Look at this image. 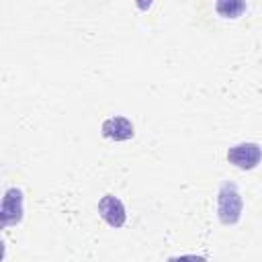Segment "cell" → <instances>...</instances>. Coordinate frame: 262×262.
Segmentation results:
<instances>
[{"mask_svg":"<svg viewBox=\"0 0 262 262\" xmlns=\"http://www.w3.org/2000/svg\"><path fill=\"white\" fill-rule=\"evenodd\" d=\"M215 10L219 16H225V18H237L244 10H246V2H239V0H221L215 4Z\"/></svg>","mask_w":262,"mask_h":262,"instance_id":"6","label":"cell"},{"mask_svg":"<svg viewBox=\"0 0 262 262\" xmlns=\"http://www.w3.org/2000/svg\"><path fill=\"white\" fill-rule=\"evenodd\" d=\"M166 262H207V258L196 256V254H182V256H172Z\"/></svg>","mask_w":262,"mask_h":262,"instance_id":"7","label":"cell"},{"mask_svg":"<svg viewBox=\"0 0 262 262\" xmlns=\"http://www.w3.org/2000/svg\"><path fill=\"white\" fill-rule=\"evenodd\" d=\"M244 213V199L235 182L223 180L217 190V217L223 225H235Z\"/></svg>","mask_w":262,"mask_h":262,"instance_id":"1","label":"cell"},{"mask_svg":"<svg viewBox=\"0 0 262 262\" xmlns=\"http://www.w3.org/2000/svg\"><path fill=\"white\" fill-rule=\"evenodd\" d=\"M227 162L239 170H254L262 162V145L256 141H242L227 149Z\"/></svg>","mask_w":262,"mask_h":262,"instance_id":"2","label":"cell"},{"mask_svg":"<svg viewBox=\"0 0 262 262\" xmlns=\"http://www.w3.org/2000/svg\"><path fill=\"white\" fill-rule=\"evenodd\" d=\"M2 225L4 227H10V225H16L23 221V190L12 186L4 192V199H2Z\"/></svg>","mask_w":262,"mask_h":262,"instance_id":"4","label":"cell"},{"mask_svg":"<svg viewBox=\"0 0 262 262\" xmlns=\"http://www.w3.org/2000/svg\"><path fill=\"white\" fill-rule=\"evenodd\" d=\"M100 131H102V137H106L111 141H127L135 135L133 123L121 115H115V117H108L106 121H102Z\"/></svg>","mask_w":262,"mask_h":262,"instance_id":"5","label":"cell"},{"mask_svg":"<svg viewBox=\"0 0 262 262\" xmlns=\"http://www.w3.org/2000/svg\"><path fill=\"white\" fill-rule=\"evenodd\" d=\"M98 215H100V219H102L106 225H111V227H115V229L123 227L125 221H127L125 205H123L121 199L115 196V194H104V196L98 201Z\"/></svg>","mask_w":262,"mask_h":262,"instance_id":"3","label":"cell"}]
</instances>
